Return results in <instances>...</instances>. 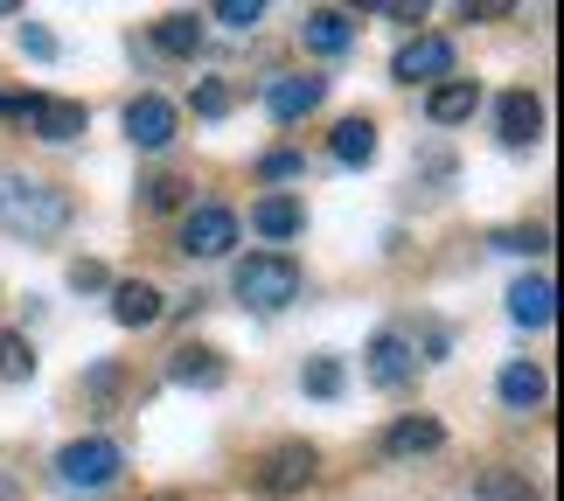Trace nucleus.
<instances>
[{"mask_svg": "<svg viewBox=\"0 0 564 501\" xmlns=\"http://www.w3.org/2000/svg\"><path fill=\"white\" fill-rule=\"evenodd\" d=\"M70 195L56 182H35V174H0V230L21 237V244H50V237L70 230Z\"/></svg>", "mask_w": 564, "mask_h": 501, "instance_id": "obj_1", "label": "nucleus"}, {"mask_svg": "<svg viewBox=\"0 0 564 501\" xmlns=\"http://www.w3.org/2000/svg\"><path fill=\"white\" fill-rule=\"evenodd\" d=\"M300 286H307V279H300V265H293L286 251H251L245 265H237V299H245V307H258V314L293 307Z\"/></svg>", "mask_w": 564, "mask_h": 501, "instance_id": "obj_2", "label": "nucleus"}, {"mask_svg": "<svg viewBox=\"0 0 564 501\" xmlns=\"http://www.w3.org/2000/svg\"><path fill=\"white\" fill-rule=\"evenodd\" d=\"M126 473V453L112 439H70L56 453V481L70 488V494H105Z\"/></svg>", "mask_w": 564, "mask_h": 501, "instance_id": "obj_3", "label": "nucleus"}, {"mask_svg": "<svg viewBox=\"0 0 564 501\" xmlns=\"http://www.w3.org/2000/svg\"><path fill=\"white\" fill-rule=\"evenodd\" d=\"M390 77L398 84H446V77H460V50L446 35H411L398 50V63H390Z\"/></svg>", "mask_w": 564, "mask_h": 501, "instance_id": "obj_4", "label": "nucleus"}, {"mask_svg": "<svg viewBox=\"0 0 564 501\" xmlns=\"http://www.w3.org/2000/svg\"><path fill=\"white\" fill-rule=\"evenodd\" d=\"M362 369H370L377 390H404L411 377H419V348H411L404 328H377L370 348H362Z\"/></svg>", "mask_w": 564, "mask_h": 501, "instance_id": "obj_5", "label": "nucleus"}, {"mask_svg": "<svg viewBox=\"0 0 564 501\" xmlns=\"http://www.w3.org/2000/svg\"><path fill=\"white\" fill-rule=\"evenodd\" d=\"M314 473H321V453L307 439H286V446H272L265 460H258V488L265 494H300V488H314Z\"/></svg>", "mask_w": 564, "mask_h": 501, "instance_id": "obj_6", "label": "nucleus"}, {"mask_svg": "<svg viewBox=\"0 0 564 501\" xmlns=\"http://www.w3.org/2000/svg\"><path fill=\"white\" fill-rule=\"evenodd\" d=\"M230 244H237V209L195 203V209L182 216V251H188V258H224Z\"/></svg>", "mask_w": 564, "mask_h": 501, "instance_id": "obj_7", "label": "nucleus"}, {"mask_svg": "<svg viewBox=\"0 0 564 501\" xmlns=\"http://www.w3.org/2000/svg\"><path fill=\"white\" fill-rule=\"evenodd\" d=\"M21 119H29L35 140H50V146H70L84 126H91V112H84L77 98H21Z\"/></svg>", "mask_w": 564, "mask_h": 501, "instance_id": "obj_8", "label": "nucleus"}, {"mask_svg": "<svg viewBox=\"0 0 564 501\" xmlns=\"http://www.w3.org/2000/svg\"><path fill=\"white\" fill-rule=\"evenodd\" d=\"M126 140H133L140 154H161V146L175 140V105H167L161 91H140L133 105H126Z\"/></svg>", "mask_w": 564, "mask_h": 501, "instance_id": "obj_9", "label": "nucleus"}, {"mask_svg": "<svg viewBox=\"0 0 564 501\" xmlns=\"http://www.w3.org/2000/svg\"><path fill=\"white\" fill-rule=\"evenodd\" d=\"M495 133H502V146H536L544 140V98L536 91H502L495 98Z\"/></svg>", "mask_w": 564, "mask_h": 501, "instance_id": "obj_10", "label": "nucleus"}, {"mask_svg": "<svg viewBox=\"0 0 564 501\" xmlns=\"http://www.w3.org/2000/svg\"><path fill=\"white\" fill-rule=\"evenodd\" d=\"M321 98H328V84H321V77H272V84H265V112H272L279 126H300Z\"/></svg>", "mask_w": 564, "mask_h": 501, "instance_id": "obj_11", "label": "nucleus"}, {"mask_svg": "<svg viewBox=\"0 0 564 501\" xmlns=\"http://www.w3.org/2000/svg\"><path fill=\"white\" fill-rule=\"evenodd\" d=\"M509 320H516V328H551V320H557V286L544 272H530V279L509 286Z\"/></svg>", "mask_w": 564, "mask_h": 501, "instance_id": "obj_12", "label": "nucleus"}, {"mask_svg": "<svg viewBox=\"0 0 564 501\" xmlns=\"http://www.w3.org/2000/svg\"><path fill=\"white\" fill-rule=\"evenodd\" d=\"M230 377V362L216 356V348H203V341H182L175 356H167V383H188V390H216Z\"/></svg>", "mask_w": 564, "mask_h": 501, "instance_id": "obj_13", "label": "nucleus"}, {"mask_svg": "<svg viewBox=\"0 0 564 501\" xmlns=\"http://www.w3.org/2000/svg\"><path fill=\"white\" fill-rule=\"evenodd\" d=\"M474 105H481V84H474V77H446V84L425 91V119L432 126H467Z\"/></svg>", "mask_w": 564, "mask_h": 501, "instance_id": "obj_14", "label": "nucleus"}, {"mask_svg": "<svg viewBox=\"0 0 564 501\" xmlns=\"http://www.w3.org/2000/svg\"><path fill=\"white\" fill-rule=\"evenodd\" d=\"M161 314H167L161 286H147V279H119V286H112V320H119V328H154Z\"/></svg>", "mask_w": 564, "mask_h": 501, "instance_id": "obj_15", "label": "nucleus"}, {"mask_svg": "<svg viewBox=\"0 0 564 501\" xmlns=\"http://www.w3.org/2000/svg\"><path fill=\"white\" fill-rule=\"evenodd\" d=\"M300 42H307L314 56H341L356 42V21L341 14V8H314L307 21H300Z\"/></svg>", "mask_w": 564, "mask_h": 501, "instance_id": "obj_16", "label": "nucleus"}, {"mask_svg": "<svg viewBox=\"0 0 564 501\" xmlns=\"http://www.w3.org/2000/svg\"><path fill=\"white\" fill-rule=\"evenodd\" d=\"M446 446V425L440 418H398L383 432V453L390 460H419V453H440Z\"/></svg>", "mask_w": 564, "mask_h": 501, "instance_id": "obj_17", "label": "nucleus"}, {"mask_svg": "<svg viewBox=\"0 0 564 501\" xmlns=\"http://www.w3.org/2000/svg\"><path fill=\"white\" fill-rule=\"evenodd\" d=\"M251 230L258 237H300L307 230V203H293V195H265V203H251Z\"/></svg>", "mask_w": 564, "mask_h": 501, "instance_id": "obj_18", "label": "nucleus"}, {"mask_svg": "<svg viewBox=\"0 0 564 501\" xmlns=\"http://www.w3.org/2000/svg\"><path fill=\"white\" fill-rule=\"evenodd\" d=\"M495 390H502V404H509V411H536V404L551 397V377H544L536 362H509L502 377H495Z\"/></svg>", "mask_w": 564, "mask_h": 501, "instance_id": "obj_19", "label": "nucleus"}, {"mask_svg": "<svg viewBox=\"0 0 564 501\" xmlns=\"http://www.w3.org/2000/svg\"><path fill=\"white\" fill-rule=\"evenodd\" d=\"M328 154H335L341 167H370V161H377V126H370V119H341L335 140H328Z\"/></svg>", "mask_w": 564, "mask_h": 501, "instance_id": "obj_20", "label": "nucleus"}, {"mask_svg": "<svg viewBox=\"0 0 564 501\" xmlns=\"http://www.w3.org/2000/svg\"><path fill=\"white\" fill-rule=\"evenodd\" d=\"M154 50L195 56V50H203V21H195V14H161V21H154Z\"/></svg>", "mask_w": 564, "mask_h": 501, "instance_id": "obj_21", "label": "nucleus"}, {"mask_svg": "<svg viewBox=\"0 0 564 501\" xmlns=\"http://www.w3.org/2000/svg\"><path fill=\"white\" fill-rule=\"evenodd\" d=\"M29 377H35V348H29V335L0 328V383H29Z\"/></svg>", "mask_w": 564, "mask_h": 501, "instance_id": "obj_22", "label": "nucleus"}, {"mask_svg": "<svg viewBox=\"0 0 564 501\" xmlns=\"http://www.w3.org/2000/svg\"><path fill=\"white\" fill-rule=\"evenodd\" d=\"M300 383H307V397L328 404V397H341V362L335 356H314L307 369H300Z\"/></svg>", "mask_w": 564, "mask_h": 501, "instance_id": "obj_23", "label": "nucleus"}, {"mask_svg": "<svg viewBox=\"0 0 564 501\" xmlns=\"http://www.w3.org/2000/svg\"><path fill=\"white\" fill-rule=\"evenodd\" d=\"M474 501H536V494H530V481H516V473H481Z\"/></svg>", "mask_w": 564, "mask_h": 501, "instance_id": "obj_24", "label": "nucleus"}, {"mask_svg": "<svg viewBox=\"0 0 564 501\" xmlns=\"http://www.w3.org/2000/svg\"><path fill=\"white\" fill-rule=\"evenodd\" d=\"M182 188L188 182H175V174H154V182H140V209H182Z\"/></svg>", "mask_w": 564, "mask_h": 501, "instance_id": "obj_25", "label": "nucleus"}, {"mask_svg": "<svg viewBox=\"0 0 564 501\" xmlns=\"http://www.w3.org/2000/svg\"><path fill=\"white\" fill-rule=\"evenodd\" d=\"M216 21H224V29H258V21H265V0H224V8H216Z\"/></svg>", "mask_w": 564, "mask_h": 501, "instance_id": "obj_26", "label": "nucleus"}, {"mask_svg": "<svg viewBox=\"0 0 564 501\" xmlns=\"http://www.w3.org/2000/svg\"><path fill=\"white\" fill-rule=\"evenodd\" d=\"M195 112H203V119H224V112H230V84L203 77V84H195Z\"/></svg>", "mask_w": 564, "mask_h": 501, "instance_id": "obj_27", "label": "nucleus"}, {"mask_svg": "<svg viewBox=\"0 0 564 501\" xmlns=\"http://www.w3.org/2000/svg\"><path fill=\"white\" fill-rule=\"evenodd\" d=\"M495 251H530L536 258V251H551V230H536V224L530 230H502V237H495Z\"/></svg>", "mask_w": 564, "mask_h": 501, "instance_id": "obj_28", "label": "nucleus"}, {"mask_svg": "<svg viewBox=\"0 0 564 501\" xmlns=\"http://www.w3.org/2000/svg\"><path fill=\"white\" fill-rule=\"evenodd\" d=\"M70 286L77 293H105V286H112V272H105L98 258H77V265H70Z\"/></svg>", "mask_w": 564, "mask_h": 501, "instance_id": "obj_29", "label": "nucleus"}, {"mask_svg": "<svg viewBox=\"0 0 564 501\" xmlns=\"http://www.w3.org/2000/svg\"><path fill=\"white\" fill-rule=\"evenodd\" d=\"M300 167H307V161H300L293 146H279V154H265V161H258V174H265V182H293Z\"/></svg>", "mask_w": 564, "mask_h": 501, "instance_id": "obj_30", "label": "nucleus"}, {"mask_svg": "<svg viewBox=\"0 0 564 501\" xmlns=\"http://www.w3.org/2000/svg\"><path fill=\"white\" fill-rule=\"evenodd\" d=\"M21 50H29L35 63H50V56H56V35L42 29V21H21Z\"/></svg>", "mask_w": 564, "mask_h": 501, "instance_id": "obj_31", "label": "nucleus"}, {"mask_svg": "<svg viewBox=\"0 0 564 501\" xmlns=\"http://www.w3.org/2000/svg\"><path fill=\"white\" fill-rule=\"evenodd\" d=\"M91 390H98V397H112V390H119V369L98 362V369H91Z\"/></svg>", "mask_w": 564, "mask_h": 501, "instance_id": "obj_32", "label": "nucleus"}, {"mask_svg": "<svg viewBox=\"0 0 564 501\" xmlns=\"http://www.w3.org/2000/svg\"><path fill=\"white\" fill-rule=\"evenodd\" d=\"M0 112H8V119H21V98H14V91H0Z\"/></svg>", "mask_w": 564, "mask_h": 501, "instance_id": "obj_33", "label": "nucleus"}, {"mask_svg": "<svg viewBox=\"0 0 564 501\" xmlns=\"http://www.w3.org/2000/svg\"><path fill=\"white\" fill-rule=\"evenodd\" d=\"M161 501H167V494H161Z\"/></svg>", "mask_w": 564, "mask_h": 501, "instance_id": "obj_34", "label": "nucleus"}]
</instances>
